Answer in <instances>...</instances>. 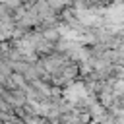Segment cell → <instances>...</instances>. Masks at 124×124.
I'll return each instance as SVG.
<instances>
[{"label":"cell","mask_w":124,"mask_h":124,"mask_svg":"<svg viewBox=\"0 0 124 124\" xmlns=\"http://www.w3.org/2000/svg\"><path fill=\"white\" fill-rule=\"evenodd\" d=\"M83 97H85V87L81 83H76L66 89V99H70V101H79Z\"/></svg>","instance_id":"cell-1"}]
</instances>
